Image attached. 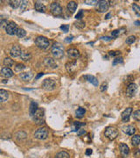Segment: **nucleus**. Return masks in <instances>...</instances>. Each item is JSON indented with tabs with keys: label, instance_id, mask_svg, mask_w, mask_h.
I'll return each mask as SVG.
<instances>
[{
	"label": "nucleus",
	"instance_id": "f257e3e1",
	"mask_svg": "<svg viewBox=\"0 0 140 158\" xmlns=\"http://www.w3.org/2000/svg\"><path fill=\"white\" fill-rule=\"evenodd\" d=\"M52 54L55 59H61L64 56V48L61 43H54L52 47Z\"/></svg>",
	"mask_w": 140,
	"mask_h": 158
},
{
	"label": "nucleus",
	"instance_id": "f03ea898",
	"mask_svg": "<svg viewBox=\"0 0 140 158\" xmlns=\"http://www.w3.org/2000/svg\"><path fill=\"white\" fill-rule=\"evenodd\" d=\"M33 120L37 125H43L45 123V111L44 109L41 108H38L36 112L34 113Z\"/></svg>",
	"mask_w": 140,
	"mask_h": 158
},
{
	"label": "nucleus",
	"instance_id": "7ed1b4c3",
	"mask_svg": "<svg viewBox=\"0 0 140 158\" xmlns=\"http://www.w3.org/2000/svg\"><path fill=\"white\" fill-rule=\"evenodd\" d=\"M35 44L37 45L38 48H41V49H46L49 45H50V41L46 37L44 36H38L35 39Z\"/></svg>",
	"mask_w": 140,
	"mask_h": 158
},
{
	"label": "nucleus",
	"instance_id": "20e7f679",
	"mask_svg": "<svg viewBox=\"0 0 140 158\" xmlns=\"http://www.w3.org/2000/svg\"><path fill=\"white\" fill-rule=\"evenodd\" d=\"M104 134L109 140L112 141L115 140L118 136V130L116 128H114V126H108L104 132Z\"/></svg>",
	"mask_w": 140,
	"mask_h": 158
},
{
	"label": "nucleus",
	"instance_id": "39448f33",
	"mask_svg": "<svg viewBox=\"0 0 140 158\" xmlns=\"http://www.w3.org/2000/svg\"><path fill=\"white\" fill-rule=\"evenodd\" d=\"M48 136V130L46 128H39L34 133V137L38 140H46Z\"/></svg>",
	"mask_w": 140,
	"mask_h": 158
},
{
	"label": "nucleus",
	"instance_id": "423d86ee",
	"mask_svg": "<svg viewBox=\"0 0 140 158\" xmlns=\"http://www.w3.org/2000/svg\"><path fill=\"white\" fill-rule=\"evenodd\" d=\"M42 87L44 90L46 91H53L55 89L56 87V83L54 79H51V78H47V79H45L42 83Z\"/></svg>",
	"mask_w": 140,
	"mask_h": 158
},
{
	"label": "nucleus",
	"instance_id": "0eeeda50",
	"mask_svg": "<svg viewBox=\"0 0 140 158\" xmlns=\"http://www.w3.org/2000/svg\"><path fill=\"white\" fill-rule=\"evenodd\" d=\"M109 7V2L107 0H102V1H97L96 3V11L99 13H105L108 11Z\"/></svg>",
	"mask_w": 140,
	"mask_h": 158
},
{
	"label": "nucleus",
	"instance_id": "6e6552de",
	"mask_svg": "<svg viewBox=\"0 0 140 158\" xmlns=\"http://www.w3.org/2000/svg\"><path fill=\"white\" fill-rule=\"evenodd\" d=\"M50 10H51V13L55 16H59L62 13V7L58 2H53L50 5Z\"/></svg>",
	"mask_w": 140,
	"mask_h": 158
},
{
	"label": "nucleus",
	"instance_id": "1a4fd4ad",
	"mask_svg": "<svg viewBox=\"0 0 140 158\" xmlns=\"http://www.w3.org/2000/svg\"><path fill=\"white\" fill-rule=\"evenodd\" d=\"M6 34L9 35H15L18 31V26L14 22H9L5 27Z\"/></svg>",
	"mask_w": 140,
	"mask_h": 158
},
{
	"label": "nucleus",
	"instance_id": "9d476101",
	"mask_svg": "<svg viewBox=\"0 0 140 158\" xmlns=\"http://www.w3.org/2000/svg\"><path fill=\"white\" fill-rule=\"evenodd\" d=\"M137 91V85L136 83H132L131 84H129L128 87H127V90H126V94L129 98H132L134 95L136 94Z\"/></svg>",
	"mask_w": 140,
	"mask_h": 158
},
{
	"label": "nucleus",
	"instance_id": "9b49d317",
	"mask_svg": "<svg viewBox=\"0 0 140 158\" xmlns=\"http://www.w3.org/2000/svg\"><path fill=\"white\" fill-rule=\"evenodd\" d=\"M44 65L46 68H50V69H56L57 68V63L55 61V60H54L51 57H46L44 59Z\"/></svg>",
	"mask_w": 140,
	"mask_h": 158
},
{
	"label": "nucleus",
	"instance_id": "f8f14e48",
	"mask_svg": "<svg viewBox=\"0 0 140 158\" xmlns=\"http://www.w3.org/2000/svg\"><path fill=\"white\" fill-rule=\"evenodd\" d=\"M22 54V50H21V48L18 46V45H14L11 51H10V55H11L12 57H18L20 56Z\"/></svg>",
	"mask_w": 140,
	"mask_h": 158
},
{
	"label": "nucleus",
	"instance_id": "ddd939ff",
	"mask_svg": "<svg viewBox=\"0 0 140 158\" xmlns=\"http://www.w3.org/2000/svg\"><path fill=\"white\" fill-rule=\"evenodd\" d=\"M132 112V108L131 107H129V108H126L121 114V118H122V120L123 122H128L129 120H130V116H131Z\"/></svg>",
	"mask_w": 140,
	"mask_h": 158
},
{
	"label": "nucleus",
	"instance_id": "4468645a",
	"mask_svg": "<svg viewBox=\"0 0 140 158\" xmlns=\"http://www.w3.org/2000/svg\"><path fill=\"white\" fill-rule=\"evenodd\" d=\"M119 149H120V153H121L122 156L124 158H126L130 153V149H129V147L124 144V143H121L120 144V147H119Z\"/></svg>",
	"mask_w": 140,
	"mask_h": 158
},
{
	"label": "nucleus",
	"instance_id": "2eb2a0df",
	"mask_svg": "<svg viewBox=\"0 0 140 158\" xmlns=\"http://www.w3.org/2000/svg\"><path fill=\"white\" fill-rule=\"evenodd\" d=\"M67 56L70 58L77 59V58L80 57V52L76 48H69V49H67Z\"/></svg>",
	"mask_w": 140,
	"mask_h": 158
},
{
	"label": "nucleus",
	"instance_id": "dca6fc26",
	"mask_svg": "<svg viewBox=\"0 0 140 158\" xmlns=\"http://www.w3.org/2000/svg\"><path fill=\"white\" fill-rule=\"evenodd\" d=\"M34 8H35V10L37 11V12H39V13H45L46 10V5L42 2H41V1H36L34 3Z\"/></svg>",
	"mask_w": 140,
	"mask_h": 158
},
{
	"label": "nucleus",
	"instance_id": "f3484780",
	"mask_svg": "<svg viewBox=\"0 0 140 158\" xmlns=\"http://www.w3.org/2000/svg\"><path fill=\"white\" fill-rule=\"evenodd\" d=\"M14 75L13 74V71L10 69V68H3L1 69V76L6 77V78H9V77H12V76Z\"/></svg>",
	"mask_w": 140,
	"mask_h": 158
},
{
	"label": "nucleus",
	"instance_id": "a211bd4d",
	"mask_svg": "<svg viewBox=\"0 0 140 158\" xmlns=\"http://www.w3.org/2000/svg\"><path fill=\"white\" fill-rule=\"evenodd\" d=\"M33 74L31 72H22L19 74V77L23 81H30L33 78Z\"/></svg>",
	"mask_w": 140,
	"mask_h": 158
},
{
	"label": "nucleus",
	"instance_id": "6ab92c4d",
	"mask_svg": "<svg viewBox=\"0 0 140 158\" xmlns=\"http://www.w3.org/2000/svg\"><path fill=\"white\" fill-rule=\"evenodd\" d=\"M9 98V92L5 90L0 89V102H5Z\"/></svg>",
	"mask_w": 140,
	"mask_h": 158
},
{
	"label": "nucleus",
	"instance_id": "aec40b11",
	"mask_svg": "<svg viewBox=\"0 0 140 158\" xmlns=\"http://www.w3.org/2000/svg\"><path fill=\"white\" fill-rule=\"evenodd\" d=\"M84 78H86V79H87V81H88L89 83H91L93 84V85H95V86H98L99 82H98V80H97V78H96V77L91 76V75H87V76H85V77H84Z\"/></svg>",
	"mask_w": 140,
	"mask_h": 158
},
{
	"label": "nucleus",
	"instance_id": "412c9836",
	"mask_svg": "<svg viewBox=\"0 0 140 158\" xmlns=\"http://www.w3.org/2000/svg\"><path fill=\"white\" fill-rule=\"evenodd\" d=\"M77 9V4L75 1H70L67 4V10L70 13H74Z\"/></svg>",
	"mask_w": 140,
	"mask_h": 158
},
{
	"label": "nucleus",
	"instance_id": "4be33fe9",
	"mask_svg": "<svg viewBox=\"0 0 140 158\" xmlns=\"http://www.w3.org/2000/svg\"><path fill=\"white\" fill-rule=\"evenodd\" d=\"M124 132L129 135H133L136 133V128L132 126H127L125 128H124Z\"/></svg>",
	"mask_w": 140,
	"mask_h": 158
},
{
	"label": "nucleus",
	"instance_id": "5701e85b",
	"mask_svg": "<svg viewBox=\"0 0 140 158\" xmlns=\"http://www.w3.org/2000/svg\"><path fill=\"white\" fill-rule=\"evenodd\" d=\"M86 112V110L82 107H78L76 112H75V115H76V118L78 119H82L83 118V116Z\"/></svg>",
	"mask_w": 140,
	"mask_h": 158
},
{
	"label": "nucleus",
	"instance_id": "b1692460",
	"mask_svg": "<svg viewBox=\"0 0 140 158\" xmlns=\"http://www.w3.org/2000/svg\"><path fill=\"white\" fill-rule=\"evenodd\" d=\"M37 110H38V104H37V103H35V102H32V103H31V104H30V110H29V112H30V115H31V116H33Z\"/></svg>",
	"mask_w": 140,
	"mask_h": 158
},
{
	"label": "nucleus",
	"instance_id": "393cba45",
	"mask_svg": "<svg viewBox=\"0 0 140 158\" xmlns=\"http://www.w3.org/2000/svg\"><path fill=\"white\" fill-rule=\"evenodd\" d=\"M20 57H21V59H22L24 61H28L31 60L32 56H31V54H30V53H28V52H22V54H21Z\"/></svg>",
	"mask_w": 140,
	"mask_h": 158
},
{
	"label": "nucleus",
	"instance_id": "a878e982",
	"mask_svg": "<svg viewBox=\"0 0 140 158\" xmlns=\"http://www.w3.org/2000/svg\"><path fill=\"white\" fill-rule=\"evenodd\" d=\"M4 64H5V66H6V68H9V67H12L14 64V61L10 57H6L4 60Z\"/></svg>",
	"mask_w": 140,
	"mask_h": 158
},
{
	"label": "nucleus",
	"instance_id": "bb28decb",
	"mask_svg": "<svg viewBox=\"0 0 140 158\" xmlns=\"http://www.w3.org/2000/svg\"><path fill=\"white\" fill-rule=\"evenodd\" d=\"M55 158H70V155L66 151H61L56 154Z\"/></svg>",
	"mask_w": 140,
	"mask_h": 158
},
{
	"label": "nucleus",
	"instance_id": "cd10ccee",
	"mask_svg": "<svg viewBox=\"0 0 140 158\" xmlns=\"http://www.w3.org/2000/svg\"><path fill=\"white\" fill-rule=\"evenodd\" d=\"M83 126H85V123H82V122H74L73 131H78L79 129H81Z\"/></svg>",
	"mask_w": 140,
	"mask_h": 158
},
{
	"label": "nucleus",
	"instance_id": "c85d7f7f",
	"mask_svg": "<svg viewBox=\"0 0 140 158\" xmlns=\"http://www.w3.org/2000/svg\"><path fill=\"white\" fill-rule=\"evenodd\" d=\"M26 34V32L23 29V28H18V31H17V34L16 35L18 37V38H23L25 37Z\"/></svg>",
	"mask_w": 140,
	"mask_h": 158
},
{
	"label": "nucleus",
	"instance_id": "c756f323",
	"mask_svg": "<svg viewBox=\"0 0 140 158\" xmlns=\"http://www.w3.org/2000/svg\"><path fill=\"white\" fill-rule=\"evenodd\" d=\"M10 5H11L13 9H17L18 7H19L20 5L21 1H18V0H12V1H10Z\"/></svg>",
	"mask_w": 140,
	"mask_h": 158
},
{
	"label": "nucleus",
	"instance_id": "7c9ffc66",
	"mask_svg": "<svg viewBox=\"0 0 140 158\" xmlns=\"http://www.w3.org/2000/svg\"><path fill=\"white\" fill-rule=\"evenodd\" d=\"M67 69L68 72H73L75 69V62H70L67 64Z\"/></svg>",
	"mask_w": 140,
	"mask_h": 158
},
{
	"label": "nucleus",
	"instance_id": "2f4dec72",
	"mask_svg": "<svg viewBox=\"0 0 140 158\" xmlns=\"http://www.w3.org/2000/svg\"><path fill=\"white\" fill-rule=\"evenodd\" d=\"M132 143L134 146L137 147L140 143V136L139 135H134L132 137Z\"/></svg>",
	"mask_w": 140,
	"mask_h": 158
},
{
	"label": "nucleus",
	"instance_id": "473e14b6",
	"mask_svg": "<svg viewBox=\"0 0 140 158\" xmlns=\"http://www.w3.org/2000/svg\"><path fill=\"white\" fill-rule=\"evenodd\" d=\"M75 26L77 27V28H80V29H82L85 27V22L82 20H78L77 22L75 23Z\"/></svg>",
	"mask_w": 140,
	"mask_h": 158
},
{
	"label": "nucleus",
	"instance_id": "72a5a7b5",
	"mask_svg": "<svg viewBox=\"0 0 140 158\" xmlns=\"http://www.w3.org/2000/svg\"><path fill=\"white\" fill-rule=\"evenodd\" d=\"M28 2L27 1H21V3H20V11L21 12H25V11L28 8Z\"/></svg>",
	"mask_w": 140,
	"mask_h": 158
},
{
	"label": "nucleus",
	"instance_id": "f704fd0d",
	"mask_svg": "<svg viewBox=\"0 0 140 158\" xmlns=\"http://www.w3.org/2000/svg\"><path fill=\"white\" fill-rule=\"evenodd\" d=\"M135 41H136V37L133 36V35L129 36V37L126 39V43H127V44H133Z\"/></svg>",
	"mask_w": 140,
	"mask_h": 158
},
{
	"label": "nucleus",
	"instance_id": "c9c22d12",
	"mask_svg": "<svg viewBox=\"0 0 140 158\" xmlns=\"http://www.w3.org/2000/svg\"><path fill=\"white\" fill-rule=\"evenodd\" d=\"M26 69V66L24 64H21V63H18L15 67V70L18 72H21L22 70H24Z\"/></svg>",
	"mask_w": 140,
	"mask_h": 158
},
{
	"label": "nucleus",
	"instance_id": "e433bc0d",
	"mask_svg": "<svg viewBox=\"0 0 140 158\" xmlns=\"http://www.w3.org/2000/svg\"><path fill=\"white\" fill-rule=\"evenodd\" d=\"M132 9H133L134 12L136 13L137 16L138 17V16L140 15V7H139L137 4H133V5H132Z\"/></svg>",
	"mask_w": 140,
	"mask_h": 158
},
{
	"label": "nucleus",
	"instance_id": "4c0bfd02",
	"mask_svg": "<svg viewBox=\"0 0 140 158\" xmlns=\"http://www.w3.org/2000/svg\"><path fill=\"white\" fill-rule=\"evenodd\" d=\"M123 62V57H121V56H117V57H116L115 59H114V61H113V63L112 64L115 66V65H116V64H119V63H122Z\"/></svg>",
	"mask_w": 140,
	"mask_h": 158
},
{
	"label": "nucleus",
	"instance_id": "58836bf2",
	"mask_svg": "<svg viewBox=\"0 0 140 158\" xmlns=\"http://www.w3.org/2000/svg\"><path fill=\"white\" fill-rule=\"evenodd\" d=\"M133 119L137 121H139L140 120V111L139 110H137L134 113H133Z\"/></svg>",
	"mask_w": 140,
	"mask_h": 158
},
{
	"label": "nucleus",
	"instance_id": "ea45409f",
	"mask_svg": "<svg viewBox=\"0 0 140 158\" xmlns=\"http://www.w3.org/2000/svg\"><path fill=\"white\" fill-rule=\"evenodd\" d=\"M82 18H83V11L81 10V11H79V13L75 15V19H79V20H82Z\"/></svg>",
	"mask_w": 140,
	"mask_h": 158
},
{
	"label": "nucleus",
	"instance_id": "a19ab883",
	"mask_svg": "<svg viewBox=\"0 0 140 158\" xmlns=\"http://www.w3.org/2000/svg\"><path fill=\"white\" fill-rule=\"evenodd\" d=\"M84 3L88 5H94L95 4L97 3V1L96 0H86V1H84Z\"/></svg>",
	"mask_w": 140,
	"mask_h": 158
},
{
	"label": "nucleus",
	"instance_id": "79ce46f5",
	"mask_svg": "<svg viewBox=\"0 0 140 158\" xmlns=\"http://www.w3.org/2000/svg\"><path fill=\"white\" fill-rule=\"evenodd\" d=\"M120 51H109V55L111 56H119L120 55Z\"/></svg>",
	"mask_w": 140,
	"mask_h": 158
},
{
	"label": "nucleus",
	"instance_id": "37998d69",
	"mask_svg": "<svg viewBox=\"0 0 140 158\" xmlns=\"http://www.w3.org/2000/svg\"><path fill=\"white\" fill-rule=\"evenodd\" d=\"M7 24H8L7 20H5V19H3V20L0 21V27H2V28H4V27H6Z\"/></svg>",
	"mask_w": 140,
	"mask_h": 158
},
{
	"label": "nucleus",
	"instance_id": "c03bdc74",
	"mask_svg": "<svg viewBox=\"0 0 140 158\" xmlns=\"http://www.w3.org/2000/svg\"><path fill=\"white\" fill-rule=\"evenodd\" d=\"M60 28H61V30H62L63 32H65V33H67L68 29H69V26L68 25H63V26H61Z\"/></svg>",
	"mask_w": 140,
	"mask_h": 158
},
{
	"label": "nucleus",
	"instance_id": "a18cd8bd",
	"mask_svg": "<svg viewBox=\"0 0 140 158\" xmlns=\"http://www.w3.org/2000/svg\"><path fill=\"white\" fill-rule=\"evenodd\" d=\"M119 34H120V31H119V30H114V31L111 32L112 37H117V36L119 35Z\"/></svg>",
	"mask_w": 140,
	"mask_h": 158
},
{
	"label": "nucleus",
	"instance_id": "49530a36",
	"mask_svg": "<svg viewBox=\"0 0 140 158\" xmlns=\"http://www.w3.org/2000/svg\"><path fill=\"white\" fill-rule=\"evenodd\" d=\"M107 87H108V83L104 82V83L102 84V85H101V87H100V88H101L100 90H101L102 91H106V90H107Z\"/></svg>",
	"mask_w": 140,
	"mask_h": 158
},
{
	"label": "nucleus",
	"instance_id": "de8ad7c7",
	"mask_svg": "<svg viewBox=\"0 0 140 158\" xmlns=\"http://www.w3.org/2000/svg\"><path fill=\"white\" fill-rule=\"evenodd\" d=\"M86 134V131L83 130V129H79L78 132H77V134H78L79 136H81L82 134Z\"/></svg>",
	"mask_w": 140,
	"mask_h": 158
},
{
	"label": "nucleus",
	"instance_id": "09e8293b",
	"mask_svg": "<svg viewBox=\"0 0 140 158\" xmlns=\"http://www.w3.org/2000/svg\"><path fill=\"white\" fill-rule=\"evenodd\" d=\"M73 36H68V37H67L66 39H65V41L66 42H67V43H69V42H71L72 41V40H73Z\"/></svg>",
	"mask_w": 140,
	"mask_h": 158
},
{
	"label": "nucleus",
	"instance_id": "8fccbe9b",
	"mask_svg": "<svg viewBox=\"0 0 140 158\" xmlns=\"http://www.w3.org/2000/svg\"><path fill=\"white\" fill-rule=\"evenodd\" d=\"M91 154H92V149H88L86 150V155H90Z\"/></svg>",
	"mask_w": 140,
	"mask_h": 158
},
{
	"label": "nucleus",
	"instance_id": "3c124183",
	"mask_svg": "<svg viewBox=\"0 0 140 158\" xmlns=\"http://www.w3.org/2000/svg\"><path fill=\"white\" fill-rule=\"evenodd\" d=\"M43 75H44V73H39V75L36 77V79H39V77H43Z\"/></svg>",
	"mask_w": 140,
	"mask_h": 158
},
{
	"label": "nucleus",
	"instance_id": "603ef678",
	"mask_svg": "<svg viewBox=\"0 0 140 158\" xmlns=\"http://www.w3.org/2000/svg\"><path fill=\"white\" fill-rule=\"evenodd\" d=\"M111 13H109L105 16V19H109V18H111Z\"/></svg>",
	"mask_w": 140,
	"mask_h": 158
},
{
	"label": "nucleus",
	"instance_id": "864d4df0",
	"mask_svg": "<svg viewBox=\"0 0 140 158\" xmlns=\"http://www.w3.org/2000/svg\"><path fill=\"white\" fill-rule=\"evenodd\" d=\"M102 39L103 40H111V38H109V37H102Z\"/></svg>",
	"mask_w": 140,
	"mask_h": 158
},
{
	"label": "nucleus",
	"instance_id": "5fc2aeb1",
	"mask_svg": "<svg viewBox=\"0 0 140 158\" xmlns=\"http://www.w3.org/2000/svg\"><path fill=\"white\" fill-rule=\"evenodd\" d=\"M135 24H136V26H139V21H136Z\"/></svg>",
	"mask_w": 140,
	"mask_h": 158
}]
</instances>
